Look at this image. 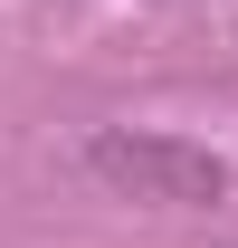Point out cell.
<instances>
[{
    "instance_id": "obj_1",
    "label": "cell",
    "mask_w": 238,
    "mask_h": 248,
    "mask_svg": "<svg viewBox=\"0 0 238 248\" xmlns=\"http://www.w3.org/2000/svg\"><path fill=\"white\" fill-rule=\"evenodd\" d=\"M95 162L115 182H172V201H219V162L200 153H162V143H95Z\"/></svg>"
}]
</instances>
